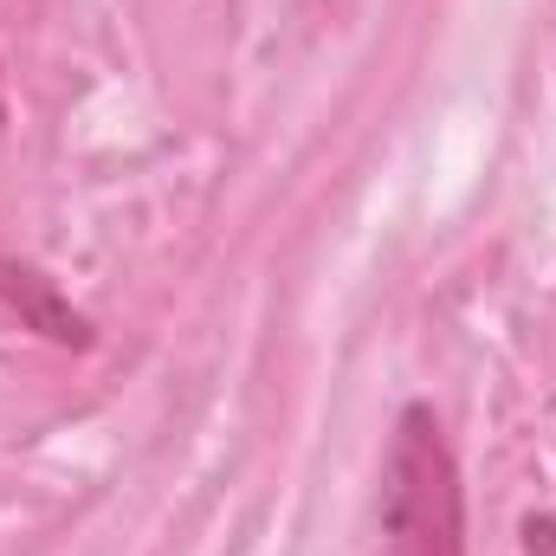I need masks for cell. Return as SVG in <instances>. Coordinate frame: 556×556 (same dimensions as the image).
Segmentation results:
<instances>
[{"mask_svg": "<svg viewBox=\"0 0 556 556\" xmlns=\"http://www.w3.org/2000/svg\"><path fill=\"white\" fill-rule=\"evenodd\" d=\"M518 556H556V511H525L518 518Z\"/></svg>", "mask_w": 556, "mask_h": 556, "instance_id": "3", "label": "cell"}, {"mask_svg": "<svg viewBox=\"0 0 556 556\" xmlns=\"http://www.w3.org/2000/svg\"><path fill=\"white\" fill-rule=\"evenodd\" d=\"M382 531L395 556H466V479L433 402H402L389 427Z\"/></svg>", "mask_w": 556, "mask_h": 556, "instance_id": "1", "label": "cell"}, {"mask_svg": "<svg viewBox=\"0 0 556 556\" xmlns=\"http://www.w3.org/2000/svg\"><path fill=\"white\" fill-rule=\"evenodd\" d=\"M0 311H13L20 330L46 337L52 350H98V324L59 291V278L7 247H0Z\"/></svg>", "mask_w": 556, "mask_h": 556, "instance_id": "2", "label": "cell"}]
</instances>
